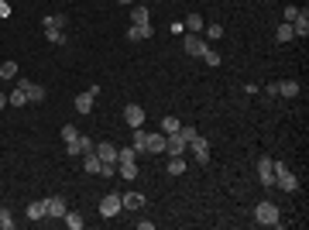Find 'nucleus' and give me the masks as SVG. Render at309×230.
I'll use <instances>...</instances> for the list:
<instances>
[{
  "instance_id": "19",
  "label": "nucleus",
  "mask_w": 309,
  "mask_h": 230,
  "mask_svg": "<svg viewBox=\"0 0 309 230\" xmlns=\"http://www.w3.org/2000/svg\"><path fill=\"white\" fill-rule=\"evenodd\" d=\"M145 151L161 155V151H165V134H151V131H148V144H145Z\"/></svg>"
},
{
  "instance_id": "25",
  "label": "nucleus",
  "mask_w": 309,
  "mask_h": 230,
  "mask_svg": "<svg viewBox=\"0 0 309 230\" xmlns=\"http://www.w3.org/2000/svg\"><path fill=\"white\" fill-rule=\"evenodd\" d=\"M278 96H299V82L296 79H282L278 82Z\"/></svg>"
},
{
  "instance_id": "38",
  "label": "nucleus",
  "mask_w": 309,
  "mask_h": 230,
  "mask_svg": "<svg viewBox=\"0 0 309 230\" xmlns=\"http://www.w3.org/2000/svg\"><path fill=\"white\" fill-rule=\"evenodd\" d=\"M120 4H124V7H131V4H134V0H120Z\"/></svg>"
},
{
  "instance_id": "8",
  "label": "nucleus",
  "mask_w": 309,
  "mask_h": 230,
  "mask_svg": "<svg viewBox=\"0 0 309 230\" xmlns=\"http://www.w3.org/2000/svg\"><path fill=\"white\" fill-rule=\"evenodd\" d=\"M66 199H62V196H48V199H45V213H48V217L45 220H62V217H66Z\"/></svg>"
},
{
  "instance_id": "35",
  "label": "nucleus",
  "mask_w": 309,
  "mask_h": 230,
  "mask_svg": "<svg viewBox=\"0 0 309 230\" xmlns=\"http://www.w3.org/2000/svg\"><path fill=\"white\" fill-rule=\"evenodd\" d=\"M217 38H223V28L220 24H210L206 28V41H217Z\"/></svg>"
},
{
  "instance_id": "24",
  "label": "nucleus",
  "mask_w": 309,
  "mask_h": 230,
  "mask_svg": "<svg viewBox=\"0 0 309 230\" xmlns=\"http://www.w3.org/2000/svg\"><path fill=\"white\" fill-rule=\"evenodd\" d=\"M45 199H34L31 206H28V220H45Z\"/></svg>"
},
{
  "instance_id": "13",
  "label": "nucleus",
  "mask_w": 309,
  "mask_h": 230,
  "mask_svg": "<svg viewBox=\"0 0 309 230\" xmlns=\"http://www.w3.org/2000/svg\"><path fill=\"white\" fill-rule=\"evenodd\" d=\"M124 120L131 124V131H134V127L145 124V110H141L137 103H127V107H124Z\"/></svg>"
},
{
  "instance_id": "30",
  "label": "nucleus",
  "mask_w": 309,
  "mask_h": 230,
  "mask_svg": "<svg viewBox=\"0 0 309 230\" xmlns=\"http://www.w3.org/2000/svg\"><path fill=\"white\" fill-rule=\"evenodd\" d=\"M62 220H66V223H69L72 230H83V217H79V213H72V210H66V217H62Z\"/></svg>"
},
{
  "instance_id": "26",
  "label": "nucleus",
  "mask_w": 309,
  "mask_h": 230,
  "mask_svg": "<svg viewBox=\"0 0 309 230\" xmlns=\"http://www.w3.org/2000/svg\"><path fill=\"white\" fill-rule=\"evenodd\" d=\"M120 175H124L127 182H134L137 179V161H120Z\"/></svg>"
},
{
  "instance_id": "14",
  "label": "nucleus",
  "mask_w": 309,
  "mask_h": 230,
  "mask_svg": "<svg viewBox=\"0 0 309 230\" xmlns=\"http://www.w3.org/2000/svg\"><path fill=\"white\" fill-rule=\"evenodd\" d=\"M93 100H96V96H93L90 90H83L79 96H76V103H72V107H76V114H90V110H93Z\"/></svg>"
},
{
  "instance_id": "31",
  "label": "nucleus",
  "mask_w": 309,
  "mask_h": 230,
  "mask_svg": "<svg viewBox=\"0 0 309 230\" xmlns=\"http://www.w3.org/2000/svg\"><path fill=\"white\" fill-rule=\"evenodd\" d=\"M120 161H137V151L134 148H117V165Z\"/></svg>"
},
{
  "instance_id": "34",
  "label": "nucleus",
  "mask_w": 309,
  "mask_h": 230,
  "mask_svg": "<svg viewBox=\"0 0 309 230\" xmlns=\"http://www.w3.org/2000/svg\"><path fill=\"white\" fill-rule=\"evenodd\" d=\"M45 38L52 41V45H62V41H66V35H62L58 28H45Z\"/></svg>"
},
{
  "instance_id": "9",
  "label": "nucleus",
  "mask_w": 309,
  "mask_h": 230,
  "mask_svg": "<svg viewBox=\"0 0 309 230\" xmlns=\"http://www.w3.org/2000/svg\"><path fill=\"white\" fill-rule=\"evenodd\" d=\"M93 151L100 155L103 165H117V144L114 141H100V144H93Z\"/></svg>"
},
{
  "instance_id": "23",
  "label": "nucleus",
  "mask_w": 309,
  "mask_h": 230,
  "mask_svg": "<svg viewBox=\"0 0 309 230\" xmlns=\"http://www.w3.org/2000/svg\"><path fill=\"white\" fill-rule=\"evenodd\" d=\"M182 24H186V31H193V35H199V31H203V28H206V24H203V17H199V14H196V11L189 14V17H186Z\"/></svg>"
},
{
  "instance_id": "5",
  "label": "nucleus",
  "mask_w": 309,
  "mask_h": 230,
  "mask_svg": "<svg viewBox=\"0 0 309 230\" xmlns=\"http://www.w3.org/2000/svg\"><path fill=\"white\" fill-rule=\"evenodd\" d=\"M258 179H261L264 189H272L275 185V158H268V155L258 158Z\"/></svg>"
},
{
  "instance_id": "36",
  "label": "nucleus",
  "mask_w": 309,
  "mask_h": 230,
  "mask_svg": "<svg viewBox=\"0 0 309 230\" xmlns=\"http://www.w3.org/2000/svg\"><path fill=\"white\" fill-rule=\"evenodd\" d=\"M264 96H272L275 100V96H278V82H268V86H264Z\"/></svg>"
},
{
  "instance_id": "4",
  "label": "nucleus",
  "mask_w": 309,
  "mask_h": 230,
  "mask_svg": "<svg viewBox=\"0 0 309 230\" xmlns=\"http://www.w3.org/2000/svg\"><path fill=\"white\" fill-rule=\"evenodd\" d=\"M189 148H193V158H196V165H210V141H206V138L193 134V138H189Z\"/></svg>"
},
{
  "instance_id": "32",
  "label": "nucleus",
  "mask_w": 309,
  "mask_h": 230,
  "mask_svg": "<svg viewBox=\"0 0 309 230\" xmlns=\"http://www.w3.org/2000/svg\"><path fill=\"white\" fill-rule=\"evenodd\" d=\"M58 138L66 141V144H72V141L79 138V131H76V127H72V124H66V127H62V134H58Z\"/></svg>"
},
{
  "instance_id": "33",
  "label": "nucleus",
  "mask_w": 309,
  "mask_h": 230,
  "mask_svg": "<svg viewBox=\"0 0 309 230\" xmlns=\"http://www.w3.org/2000/svg\"><path fill=\"white\" fill-rule=\"evenodd\" d=\"M0 230H14V217H11V210H4V206H0Z\"/></svg>"
},
{
  "instance_id": "20",
  "label": "nucleus",
  "mask_w": 309,
  "mask_h": 230,
  "mask_svg": "<svg viewBox=\"0 0 309 230\" xmlns=\"http://www.w3.org/2000/svg\"><path fill=\"white\" fill-rule=\"evenodd\" d=\"M131 21H134V24H148L151 21L148 7H145V4H131Z\"/></svg>"
},
{
  "instance_id": "15",
  "label": "nucleus",
  "mask_w": 309,
  "mask_h": 230,
  "mask_svg": "<svg viewBox=\"0 0 309 230\" xmlns=\"http://www.w3.org/2000/svg\"><path fill=\"white\" fill-rule=\"evenodd\" d=\"M100 155H96V151H86V155H83V169H86V172L90 175H100Z\"/></svg>"
},
{
  "instance_id": "28",
  "label": "nucleus",
  "mask_w": 309,
  "mask_h": 230,
  "mask_svg": "<svg viewBox=\"0 0 309 230\" xmlns=\"http://www.w3.org/2000/svg\"><path fill=\"white\" fill-rule=\"evenodd\" d=\"M203 62L217 69V66H220V52H217V48H210V45H206V52H203Z\"/></svg>"
},
{
  "instance_id": "10",
  "label": "nucleus",
  "mask_w": 309,
  "mask_h": 230,
  "mask_svg": "<svg viewBox=\"0 0 309 230\" xmlns=\"http://www.w3.org/2000/svg\"><path fill=\"white\" fill-rule=\"evenodd\" d=\"M292 35H296V38H306L309 35V11H306V7L292 17Z\"/></svg>"
},
{
  "instance_id": "29",
  "label": "nucleus",
  "mask_w": 309,
  "mask_h": 230,
  "mask_svg": "<svg viewBox=\"0 0 309 230\" xmlns=\"http://www.w3.org/2000/svg\"><path fill=\"white\" fill-rule=\"evenodd\" d=\"M7 103H11V107H24V103H28L24 90H14V93H7Z\"/></svg>"
},
{
  "instance_id": "6",
  "label": "nucleus",
  "mask_w": 309,
  "mask_h": 230,
  "mask_svg": "<svg viewBox=\"0 0 309 230\" xmlns=\"http://www.w3.org/2000/svg\"><path fill=\"white\" fill-rule=\"evenodd\" d=\"M17 90H24V96H28V103H42L48 93L42 82H28V79H17Z\"/></svg>"
},
{
  "instance_id": "2",
  "label": "nucleus",
  "mask_w": 309,
  "mask_h": 230,
  "mask_svg": "<svg viewBox=\"0 0 309 230\" xmlns=\"http://www.w3.org/2000/svg\"><path fill=\"white\" fill-rule=\"evenodd\" d=\"M275 185H278L282 193H296L299 189V179L292 175V169H289L285 161H275Z\"/></svg>"
},
{
  "instance_id": "7",
  "label": "nucleus",
  "mask_w": 309,
  "mask_h": 230,
  "mask_svg": "<svg viewBox=\"0 0 309 230\" xmlns=\"http://www.w3.org/2000/svg\"><path fill=\"white\" fill-rule=\"evenodd\" d=\"M120 210H124V206H120V193H110V196H103V199H100V217L110 220V217H117Z\"/></svg>"
},
{
  "instance_id": "27",
  "label": "nucleus",
  "mask_w": 309,
  "mask_h": 230,
  "mask_svg": "<svg viewBox=\"0 0 309 230\" xmlns=\"http://www.w3.org/2000/svg\"><path fill=\"white\" fill-rule=\"evenodd\" d=\"M0 79H17V62H0Z\"/></svg>"
},
{
  "instance_id": "21",
  "label": "nucleus",
  "mask_w": 309,
  "mask_h": 230,
  "mask_svg": "<svg viewBox=\"0 0 309 230\" xmlns=\"http://www.w3.org/2000/svg\"><path fill=\"white\" fill-rule=\"evenodd\" d=\"M186 165H189V161H186L182 155H169V175H182Z\"/></svg>"
},
{
  "instance_id": "11",
  "label": "nucleus",
  "mask_w": 309,
  "mask_h": 230,
  "mask_svg": "<svg viewBox=\"0 0 309 230\" xmlns=\"http://www.w3.org/2000/svg\"><path fill=\"white\" fill-rule=\"evenodd\" d=\"M151 35H155L151 21L148 24H131V28H127V41H145V38H151Z\"/></svg>"
},
{
  "instance_id": "18",
  "label": "nucleus",
  "mask_w": 309,
  "mask_h": 230,
  "mask_svg": "<svg viewBox=\"0 0 309 230\" xmlns=\"http://www.w3.org/2000/svg\"><path fill=\"white\" fill-rule=\"evenodd\" d=\"M145 144H148V131H145V127H134V134H131V148L141 155V151H145Z\"/></svg>"
},
{
  "instance_id": "37",
  "label": "nucleus",
  "mask_w": 309,
  "mask_h": 230,
  "mask_svg": "<svg viewBox=\"0 0 309 230\" xmlns=\"http://www.w3.org/2000/svg\"><path fill=\"white\" fill-rule=\"evenodd\" d=\"M4 107H7V93H0V110H4Z\"/></svg>"
},
{
  "instance_id": "16",
  "label": "nucleus",
  "mask_w": 309,
  "mask_h": 230,
  "mask_svg": "<svg viewBox=\"0 0 309 230\" xmlns=\"http://www.w3.org/2000/svg\"><path fill=\"white\" fill-rule=\"evenodd\" d=\"M120 206H124V210H141V206H145V196H141V193H124V196H120Z\"/></svg>"
},
{
  "instance_id": "12",
  "label": "nucleus",
  "mask_w": 309,
  "mask_h": 230,
  "mask_svg": "<svg viewBox=\"0 0 309 230\" xmlns=\"http://www.w3.org/2000/svg\"><path fill=\"white\" fill-rule=\"evenodd\" d=\"M186 148H189V144H186V138L179 131H175V134H165V151H169V155H182Z\"/></svg>"
},
{
  "instance_id": "22",
  "label": "nucleus",
  "mask_w": 309,
  "mask_h": 230,
  "mask_svg": "<svg viewBox=\"0 0 309 230\" xmlns=\"http://www.w3.org/2000/svg\"><path fill=\"white\" fill-rule=\"evenodd\" d=\"M179 127H182V120H179V117H172V114L161 117V134H175Z\"/></svg>"
},
{
  "instance_id": "17",
  "label": "nucleus",
  "mask_w": 309,
  "mask_h": 230,
  "mask_svg": "<svg viewBox=\"0 0 309 230\" xmlns=\"http://www.w3.org/2000/svg\"><path fill=\"white\" fill-rule=\"evenodd\" d=\"M292 38H296V35H292V24H289V21H282L278 28H275V41H278V45H289Z\"/></svg>"
},
{
  "instance_id": "1",
  "label": "nucleus",
  "mask_w": 309,
  "mask_h": 230,
  "mask_svg": "<svg viewBox=\"0 0 309 230\" xmlns=\"http://www.w3.org/2000/svg\"><path fill=\"white\" fill-rule=\"evenodd\" d=\"M254 220L261 223V227H278L282 220H278V206H275L272 199H261L258 206H254Z\"/></svg>"
},
{
  "instance_id": "3",
  "label": "nucleus",
  "mask_w": 309,
  "mask_h": 230,
  "mask_svg": "<svg viewBox=\"0 0 309 230\" xmlns=\"http://www.w3.org/2000/svg\"><path fill=\"white\" fill-rule=\"evenodd\" d=\"M206 41L203 35H193V31H186L182 35V48H186V55H193V58H203V52H206Z\"/></svg>"
}]
</instances>
